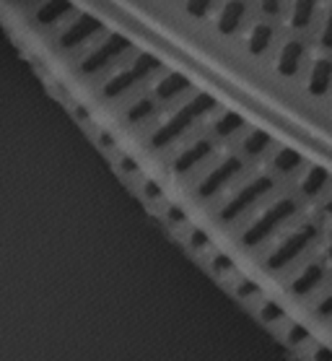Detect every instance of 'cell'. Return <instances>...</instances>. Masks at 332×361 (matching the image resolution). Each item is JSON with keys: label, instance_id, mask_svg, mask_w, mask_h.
<instances>
[{"label": "cell", "instance_id": "cell-19", "mask_svg": "<svg viewBox=\"0 0 332 361\" xmlns=\"http://www.w3.org/2000/svg\"><path fill=\"white\" fill-rule=\"evenodd\" d=\"M312 312H314V317H319V320H332V288L316 299L314 307H312Z\"/></svg>", "mask_w": 332, "mask_h": 361}, {"label": "cell", "instance_id": "cell-3", "mask_svg": "<svg viewBox=\"0 0 332 361\" xmlns=\"http://www.w3.org/2000/svg\"><path fill=\"white\" fill-rule=\"evenodd\" d=\"M273 188H276V180H273L270 174H262V177H257V180H252L250 185H244V188L228 200V205L223 208L221 219H223V221H234V219H239L244 211H250L252 205L257 203L259 197L268 195Z\"/></svg>", "mask_w": 332, "mask_h": 361}, {"label": "cell", "instance_id": "cell-26", "mask_svg": "<svg viewBox=\"0 0 332 361\" xmlns=\"http://www.w3.org/2000/svg\"><path fill=\"white\" fill-rule=\"evenodd\" d=\"M262 11L270 13V16H276L278 11H281V0H262Z\"/></svg>", "mask_w": 332, "mask_h": 361}, {"label": "cell", "instance_id": "cell-14", "mask_svg": "<svg viewBox=\"0 0 332 361\" xmlns=\"http://www.w3.org/2000/svg\"><path fill=\"white\" fill-rule=\"evenodd\" d=\"M273 42V29L268 24H257L250 34V52L252 55H262Z\"/></svg>", "mask_w": 332, "mask_h": 361}, {"label": "cell", "instance_id": "cell-18", "mask_svg": "<svg viewBox=\"0 0 332 361\" xmlns=\"http://www.w3.org/2000/svg\"><path fill=\"white\" fill-rule=\"evenodd\" d=\"M239 128H244V120L239 115H234V112H226V115L216 123V133H219V135H231V133H236Z\"/></svg>", "mask_w": 332, "mask_h": 361}, {"label": "cell", "instance_id": "cell-28", "mask_svg": "<svg viewBox=\"0 0 332 361\" xmlns=\"http://www.w3.org/2000/svg\"><path fill=\"white\" fill-rule=\"evenodd\" d=\"M324 260H327V265H332V242L327 245V252H324Z\"/></svg>", "mask_w": 332, "mask_h": 361}, {"label": "cell", "instance_id": "cell-8", "mask_svg": "<svg viewBox=\"0 0 332 361\" xmlns=\"http://www.w3.org/2000/svg\"><path fill=\"white\" fill-rule=\"evenodd\" d=\"M327 185H330V172L324 166H309L301 180V192L307 197H316L327 190Z\"/></svg>", "mask_w": 332, "mask_h": 361}, {"label": "cell", "instance_id": "cell-10", "mask_svg": "<svg viewBox=\"0 0 332 361\" xmlns=\"http://www.w3.org/2000/svg\"><path fill=\"white\" fill-rule=\"evenodd\" d=\"M301 166H304V157L288 146H281L276 151V157H273V169H276L278 174H293V172H299Z\"/></svg>", "mask_w": 332, "mask_h": 361}, {"label": "cell", "instance_id": "cell-13", "mask_svg": "<svg viewBox=\"0 0 332 361\" xmlns=\"http://www.w3.org/2000/svg\"><path fill=\"white\" fill-rule=\"evenodd\" d=\"M257 314H259V320L265 322V325H270V328H276V325H283L285 320H288V314H285V310L281 307L278 302H262L259 304V310H257Z\"/></svg>", "mask_w": 332, "mask_h": 361}, {"label": "cell", "instance_id": "cell-27", "mask_svg": "<svg viewBox=\"0 0 332 361\" xmlns=\"http://www.w3.org/2000/svg\"><path fill=\"white\" fill-rule=\"evenodd\" d=\"M324 214H327L332 219V195L327 197V203H324Z\"/></svg>", "mask_w": 332, "mask_h": 361}, {"label": "cell", "instance_id": "cell-22", "mask_svg": "<svg viewBox=\"0 0 332 361\" xmlns=\"http://www.w3.org/2000/svg\"><path fill=\"white\" fill-rule=\"evenodd\" d=\"M309 361H332V348L324 343L312 345V353H309Z\"/></svg>", "mask_w": 332, "mask_h": 361}, {"label": "cell", "instance_id": "cell-9", "mask_svg": "<svg viewBox=\"0 0 332 361\" xmlns=\"http://www.w3.org/2000/svg\"><path fill=\"white\" fill-rule=\"evenodd\" d=\"M244 0H228L226 6H223V11H221L219 16V32L221 34H231L239 29V24H242L244 18Z\"/></svg>", "mask_w": 332, "mask_h": 361}, {"label": "cell", "instance_id": "cell-17", "mask_svg": "<svg viewBox=\"0 0 332 361\" xmlns=\"http://www.w3.org/2000/svg\"><path fill=\"white\" fill-rule=\"evenodd\" d=\"M99 29V21L97 18H81L78 24L70 29V32L65 34V42H75V39H81V37H86V34L91 32H97Z\"/></svg>", "mask_w": 332, "mask_h": 361}, {"label": "cell", "instance_id": "cell-6", "mask_svg": "<svg viewBox=\"0 0 332 361\" xmlns=\"http://www.w3.org/2000/svg\"><path fill=\"white\" fill-rule=\"evenodd\" d=\"M304 55H307V47H304L299 39L285 42L283 49H281V55H278V66H276L278 73L283 75V78H293V75L301 71Z\"/></svg>", "mask_w": 332, "mask_h": 361}, {"label": "cell", "instance_id": "cell-12", "mask_svg": "<svg viewBox=\"0 0 332 361\" xmlns=\"http://www.w3.org/2000/svg\"><path fill=\"white\" fill-rule=\"evenodd\" d=\"M316 3H319V0H296V3H293V13H291L293 29H307V26L312 24Z\"/></svg>", "mask_w": 332, "mask_h": 361}, {"label": "cell", "instance_id": "cell-20", "mask_svg": "<svg viewBox=\"0 0 332 361\" xmlns=\"http://www.w3.org/2000/svg\"><path fill=\"white\" fill-rule=\"evenodd\" d=\"M236 294H239V299L250 302V299H262V288H259L257 283H252V281L242 279L239 286H236Z\"/></svg>", "mask_w": 332, "mask_h": 361}, {"label": "cell", "instance_id": "cell-5", "mask_svg": "<svg viewBox=\"0 0 332 361\" xmlns=\"http://www.w3.org/2000/svg\"><path fill=\"white\" fill-rule=\"evenodd\" d=\"M239 172H242V161H239V159H234V157L226 159L219 169H213V172L203 180V185H200V195H205V197L216 195V192H219L223 185H228V182L234 180Z\"/></svg>", "mask_w": 332, "mask_h": 361}, {"label": "cell", "instance_id": "cell-23", "mask_svg": "<svg viewBox=\"0 0 332 361\" xmlns=\"http://www.w3.org/2000/svg\"><path fill=\"white\" fill-rule=\"evenodd\" d=\"M185 86H187L185 78H179V75H171L169 81H164L161 94H164V97H169V94H174V91H179V89H185Z\"/></svg>", "mask_w": 332, "mask_h": 361}, {"label": "cell", "instance_id": "cell-15", "mask_svg": "<svg viewBox=\"0 0 332 361\" xmlns=\"http://www.w3.org/2000/svg\"><path fill=\"white\" fill-rule=\"evenodd\" d=\"M211 148H213V146H211V140H200L197 146L190 148V151H187L185 157L179 159V161H177V169H182V172H185V169H190V166L197 164V161H200L203 157H208V154H211Z\"/></svg>", "mask_w": 332, "mask_h": 361}, {"label": "cell", "instance_id": "cell-16", "mask_svg": "<svg viewBox=\"0 0 332 361\" xmlns=\"http://www.w3.org/2000/svg\"><path fill=\"white\" fill-rule=\"evenodd\" d=\"M270 143H273V138H270L265 130H252L250 135H247V140H244V151L252 154V157H257L265 148H270Z\"/></svg>", "mask_w": 332, "mask_h": 361}, {"label": "cell", "instance_id": "cell-4", "mask_svg": "<svg viewBox=\"0 0 332 361\" xmlns=\"http://www.w3.org/2000/svg\"><path fill=\"white\" fill-rule=\"evenodd\" d=\"M330 276V265L327 260H309L293 273V279L288 281V294L296 296V299H304V296L316 294L322 283Z\"/></svg>", "mask_w": 332, "mask_h": 361}, {"label": "cell", "instance_id": "cell-1", "mask_svg": "<svg viewBox=\"0 0 332 361\" xmlns=\"http://www.w3.org/2000/svg\"><path fill=\"white\" fill-rule=\"evenodd\" d=\"M322 237V224L319 221H304L293 231H288L281 242H278L270 255L265 257V268L270 273H281L285 268H291L293 263H299L301 257L316 245V239Z\"/></svg>", "mask_w": 332, "mask_h": 361}, {"label": "cell", "instance_id": "cell-2", "mask_svg": "<svg viewBox=\"0 0 332 361\" xmlns=\"http://www.w3.org/2000/svg\"><path fill=\"white\" fill-rule=\"evenodd\" d=\"M296 214H299V200H296V197H291V195L281 197V200H276L270 208H265V211L254 219V224H252L250 229L244 231L242 245L244 247L262 245V242L273 237L281 226H285V224L291 221Z\"/></svg>", "mask_w": 332, "mask_h": 361}, {"label": "cell", "instance_id": "cell-21", "mask_svg": "<svg viewBox=\"0 0 332 361\" xmlns=\"http://www.w3.org/2000/svg\"><path fill=\"white\" fill-rule=\"evenodd\" d=\"M65 11H68V3H65V0H49L47 6L39 11V21H52V18L65 13Z\"/></svg>", "mask_w": 332, "mask_h": 361}, {"label": "cell", "instance_id": "cell-7", "mask_svg": "<svg viewBox=\"0 0 332 361\" xmlns=\"http://www.w3.org/2000/svg\"><path fill=\"white\" fill-rule=\"evenodd\" d=\"M330 89H332V60L319 58L314 66H312L307 91L312 94V97H324Z\"/></svg>", "mask_w": 332, "mask_h": 361}, {"label": "cell", "instance_id": "cell-25", "mask_svg": "<svg viewBox=\"0 0 332 361\" xmlns=\"http://www.w3.org/2000/svg\"><path fill=\"white\" fill-rule=\"evenodd\" d=\"M208 6H211V0H190V3H187V11H190L192 16H203L205 11H208Z\"/></svg>", "mask_w": 332, "mask_h": 361}, {"label": "cell", "instance_id": "cell-11", "mask_svg": "<svg viewBox=\"0 0 332 361\" xmlns=\"http://www.w3.org/2000/svg\"><path fill=\"white\" fill-rule=\"evenodd\" d=\"M283 341L288 348H293V351H301V348H307L312 341H314V336H312V330L307 328V325H299V322H291L288 328H285L283 333Z\"/></svg>", "mask_w": 332, "mask_h": 361}, {"label": "cell", "instance_id": "cell-24", "mask_svg": "<svg viewBox=\"0 0 332 361\" xmlns=\"http://www.w3.org/2000/svg\"><path fill=\"white\" fill-rule=\"evenodd\" d=\"M319 42H322V47L332 49V6H330V13H327V21L322 26V34H319Z\"/></svg>", "mask_w": 332, "mask_h": 361}]
</instances>
